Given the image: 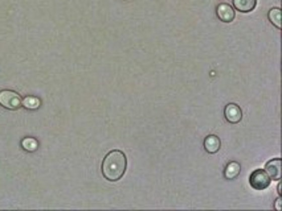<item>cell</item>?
<instances>
[{
    "mask_svg": "<svg viewBox=\"0 0 282 211\" xmlns=\"http://www.w3.org/2000/svg\"><path fill=\"white\" fill-rule=\"evenodd\" d=\"M127 168V158L121 151H111L105 156L102 161V174L110 182H115L123 177Z\"/></svg>",
    "mask_w": 282,
    "mask_h": 211,
    "instance_id": "cell-1",
    "label": "cell"
},
{
    "mask_svg": "<svg viewBox=\"0 0 282 211\" xmlns=\"http://www.w3.org/2000/svg\"><path fill=\"white\" fill-rule=\"evenodd\" d=\"M23 98L16 91L12 90H2L0 91V106L7 110H19L22 107Z\"/></svg>",
    "mask_w": 282,
    "mask_h": 211,
    "instance_id": "cell-2",
    "label": "cell"
},
{
    "mask_svg": "<svg viewBox=\"0 0 282 211\" xmlns=\"http://www.w3.org/2000/svg\"><path fill=\"white\" fill-rule=\"evenodd\" d=\"M270 182V177L268 176V173L265 172L264 169H256L249 177L250 186L254 190H265L266 187H269Z\"/></svg>",
    "mask_w": 282,
    "mask_h": 211,
    "instance_id": "cell-3",
    "label": "cell"
},
{
    "mask_svg": "<svg viewBox=\"0 0 282 211\" xmlns=\"http://www.w3.org/2000/svg\"><path fill=\"white\" fill-rule=\"evenodd\" d=\"M264 170L268 173V176L270 177L271 181H281L282 178L281 158H273V160L266 162Z\"/></svg>",
    "mask_w": 282,
    "mask_h": 211,
    "instance_id": "cell-4",
    "label": "cell"
},
{
    "mask_svg": "<svg viewBox=\"0 0 282 211\" xmlns=\"http://www.w3.org/2000/svg\"><path fill=\"white\" fill-rule=\"evenodd\" d=\"M224 116L225 120H227L228 123L236 124L239 123V122H241V119H243V111H241V109H240L237 104H235V103H229V104L225 106Z\"/></svg>",
    "mask_w": 282,
    "mask_h": 211,
    "instance_id": "cell-5",
    "label": "cell"
},
{
    "mask_svg": "<svg viewBox=\"0 0 282 211\" xmlns=\"http://www.w3.org/2000/svg\"><path fill=\"white\" fill-rule=\"evenodd\" d=\"M216 15L223 23H232L236 18L235 10L232 8V6H229L227 3L219 4L216 7Z\"/></svg>",
    "mask_w": 282,
    "mask_h": 211,
    "instance_id": "cell-6",
    "label": "cell"
},
{
    "mask_svg": "<svg viewBox=\"0 0 282 211\" xmlns=\"http://www.w3.org/2000/svg\"><path fill=\"white\" fill-rule=\"evenodd\" d=\"M220 147H222V141L219 139L218 136L215 135H211V136L205 137L204 140V149L208 152V153H216V152L220 151Z\"/></svg>",
    "mask_w": 282,
    "mask_h": 211,
    "instance_id": "cell-7",
    "label": "cell"
},
{
    "mask_svg": "<svg viewBox=\"0 0 282 211\" xmlns=\"http://www.w3.org/2000/svg\"><path fill=\"white\" fill-rule=\"evenodd\" d=\"M257 0H233V7L236 11H240L243 14H248L256 8Z\"/></svg>",
    "mask_w": 282,
    "mask_h": 211,
    "instance_id": "cell-8",
    "label": "cell"
},
{
    "mask_svg": "<svg viewBox=\"0 0 282 211\" xmlns=\"http://www.w3.org/2000/svg\"><path fill=\"white\" fill-rule=\"evenodd\" d=\"M240 172H241V166H240L239 162L231 161L227 164L224 169V177L227 179H235L236 177L239 176Z\"/></svg>",
    "mask_w": 282,
    "mask_h": 211,
    "instance_id": "cell-9",
    "label": "cell"
},
{
    "mask_svg": "<svg viewBox=\"0 0 282 211\" xmlns=\"http://www.w3.org/2000/svg\"><path fill=\"white\" fill-rule=\"evenodd\" d=\"M269 21L274 25L277 29H281V10L279 8H271L268 14Z\"/></svg>",
    "mask_w": 282,
    "mask_h": 211,
    "instance_id": "cell-10",
    "label": "cell"
},
{
    "mask_svg": "<svg viewBox=\"0 0 282 211\" xmlns=\"http://www.w3.org/2000/svg\"><path fill=\"white\" fill-rule=\"evenodd\" d=\"M41 106V100L36 96H25L22 100V107L27 110H37Z\"/></svg>",
    "mask_w": 282,
    "mask_h": 211,
    "instance_id": "cell-11",
    "label": "cell"
},
{
    "mask_svg": "<svg viewBox=\"0 0 282 211\" xmlns=\"http://www.w3.org/2000/svg\"><path fill=\"white\" fill-rule=\"evenodd\" d=\"M22 147L27 152H35L39 148V143H37L35 137H25L22 140Z\"/></svg>",
    "mask_w": 282,
    "mask_h": 211,
    "instance_id": "cell-12",
    "label": "cell"
},
{
    "mask_svg": "<svg viewBox=\"0 0 282 211\" xmlns=\"http://www.w3.org/2000/svg\"><path fill=\"white\" fill-rule=\"evenodd\" d=\"M281 203H282V199H281V197H278V198H277V199H275V204H274L275 210H277V211H281L282 210Z\"/></svg>",
    "mask_w": 282,
    "mask_h": 211,
    "instance_id": "cell-13",
    "label": "cell"
},
{
    "mask_svg": "<svg viewBox=\"0 0 282 211\" xmlns=\"http://www.w3.org/2000/svg\"><path fill=\"white\" fill-rule=\"evenodd\" d=\"M282 186H281V182L278 181V186H277V191H278V195L281 197V194H282Z\"/></svg>",
    "mask_w": 282,
    "mask_h": 211,
    "instance_id": "cell-14",
    "label": "cell"
}]
</instances>
